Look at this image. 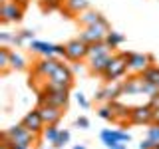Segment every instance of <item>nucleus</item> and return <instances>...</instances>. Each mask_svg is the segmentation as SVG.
Listing matches in <instances>:
<instances>
[{"instance_id": "32", "label": "nucleus", "mask_w": 159, "mask_h": 149, "mask_svg": "<svg viewBox=\"0 0 159 149\" xmlns=\"http://www.w3.org/2000/svg\"><path fill=\"white\" fill-rule=\"evenodd\" d=\"M20 36H22L24 42H32V40H34V30H22Z\"/></svg>"}, {"instance_id": "34", "label": "nucleus", "mask_w": 159, "mask_h": 149, "mask_svg": "<svg viewBox=\"0 0 159 149\" xmlns=\"http://www.w3.org/2000/svg\"><path fill=\"white\" fill-rule=\"evenodd\" d=\"M151 125H159V107H153V117H151Z\"/></svg>"}, {"instance_id": "4", "label": "nucleus", "mask_w": 159, "mask_h": 149, "mask_svg": "<svg viewBox=\"0 0 159 149\" xmlns=\"http://www.w3.org/2000/svg\"><path fill=\"white\" fill-rule=\"evenodd\" d=\"M155 58L151 54H135V52H129L127 56V70L133 74H143L149 66H153Z\"/></svg>"}, {"instance_id": "3", "label": "nucleus", "mask_w": 159, "mask_h": 149, "mask_svg": "<svg viewBox=\"0 0 159 149\" xmlns=\"http://www.w3.org/2000/svg\"><path fill=\"white\" fill-rule=\"evenodd\" d=\"M30 50H32L34 54L44 56V58H54V56H64V58H66V46H62V44L32 40V42H30Z\"/></svg>"}, {"instance_id": "9", "label": "nucleus", "mask_w": 159, "mask_h": 149, "mask_svg": "<svg viewBox=\"0 0 159 149\" xmlns=\"http://www.w3.org/2000/svg\"><path fill=\"white\" fill-rule=\"evenodd\" d=\"M22 123L26 129H30L32 133H36V135H40V133L44 131V127H46V123H44V119H42V115H40V109L36 107L34 111H28L26 115L22 117Z\"/></svg>"}, {"instance_id": "2", "label": "nucleus", "mask_w": 159, "mask_h": 149, "mask_svg": "<svg viewBox=\"0 0 159 149\" xmlns=\"http://www.w3.org/2000/svg\"><path fill=\"white\" fill-rule=\"evenodd\" d=\"M109 22L106 18L102 20L99 24H93V26H88L84 28V32L80 34V40H84L86 44H93V42H102V40H106L107 32H109Z\"/></svg>"}, {"instance_id": "14", "label": "nucleus", "mask_w": 159, "mask_h": 149, "mask_svg": "<svg viewBox=\"0 0 159 149\" xmlns=\"http://www.w3.org/2000/svg\"><path fill=\"white\" fill-rule=\"evenodd\" d=\"M143 82L141 76H135V78H129L127 82H121V96H137V93H143Z\"/></svg>"}, {"instance_id": "38", "label": "nucleus", "mask_w": 159, "mask_h": 149, "mask_svg": "<svg viewBox=\"0 0 159 149\" xmlns=\"http://www.w3.org/2000/svg\"><path fill=\"white\" fill-rule=\"evenodd\" d=\"M155 149H159V143H157V145H155Z\"/></svg>"}, {"instance_id": "17", "label": "nucleus", "mask_w": 159, "mask_h": 149, "mask_svg": "<svg viewBox=\"0 0 159 149\" xmlns=\"http://www.w3.org/2000/svg\"><path fill=\"white\" fill-rule=\"evenodd\" d=\"M102 20H103V16L99 12H96V10H92V8H88V10H84L82 14H78V22L82 24L84 28L93 26V24H99Z\"/></svg>"}, {"instance_id": "5", "label": "nucleus", "mask_w": 159, "mask_h": 149, "mask_svg": "<svg viewBox=\"0 0 159 149\" xmlns=\"http://www.w3.org/2000/svg\"><path fill=\"white\" fill-rule=\"evenodd\" d=\"M8 137L12 139V141L20 143V145H26V147H32V143L36 141V133H32L30 129H26L22 125V123H18V125H12L6 129Z\"/></svg>"}, {"instance_id": "27", "label": "nucleus", "mask_w": 159, "mask_h": 149, "mask_svg": "<svg viewBox=\"0 0 159 149\" xmlns=\"http://www.w3.org/2000/svg\"><path fill=\"white\" fill-rule=\"evenodd\" d=\"M98 115L106 121H113V111H111V106H102L98 109Z\"/></svg>"}, {"instance_id": "20", "label": "nucleus", "mask_w": 159, "mask_h": 149, "mask_svg": "<svg viewBox=\"0 0 159 149\" xmlns=\"http://www.w3.org/2000/svg\"><path fill=\"white\" fill-rule=\"evenodd\" d=\"M111 48L106 44V40L102 42H93V44H88V58H98V56H103V54H109Z\"/></svg>"}, {"instance_id": "8", "label": "nucleus", "mask_w": 159, "mask_h": 149, "mask_svg": "<svg viewBox=\"0 0 159 149\" xmlns=\"http://www.w3.org/2000/svg\"><path fill=\"white\" fill-rule=\"evenodd\" d=\"M48 82H50V84H60V86L72 88V84H74V74H72V70H70L66 64L60 62V66L48 76Z\"/></svg>"}, {"instance_id": "7", "label": "nucleus", "mask_w": 159, "mask_h": 149, "mask_svg": "<svg viewBox=\"0 0 159 149\" xmlns=\"http://www.w3.org/2000/svg\"><path fill=\"white\" fill-rule=\"evenodd\" d=\"M0 18L4 24L8 22H20L22 20V6H18L16 0H2V6H0Z\"/></svg>"}, {"instance_id": "33", "label": "nucleus", "mask_w": 159, "mask_h": 149, "mask_svg": "<svg viewBox=\"0 0 159 149\" xmlns=\"http://www.w3.org/2000/svg\"><path fill=\"white\" fill-rule=\"evenodd\" d=\"M12 38H14V34H8V32H0V42L6 46V44H12Z\"/></svg>"}, {"instance_id": "26", "label": "nucleus", "mask_w": 159, "mask_h": 149, "mask_svg": "<svg viewBox=\"0 0 159 149\" xmlns=\"http://www.w3.org/2000/svg\"><path fill=\"white\" fill-rule=\"evenodd\" d=\"M68 141H70V131L68 129H64V131L60 129V135L56 137V141H54V149H62Z\"/></svg>"}, {"instance_id": "18", "label": "nucleus", "mask_w": 159, "mask_h": 149, "mask_svg": "<svg viewBox=\"0 0 159 149\" xmlns=\"http://www.w3.org/2000/svg\"><path fill=\"white\" fill-rule=\"evenodd\" d=\"M109 106H111V111H113V121H117V123L129 121V115H131V109H129L127 106L119 103L117 99H116V102H109Z\"/></svg>"}, {"instance_id": "24", "label": "nucleus", "mask_w": 159, "mask_h": 149, "mask_svg": "<svg viewBox=\"0 0 159 149\" xmlns=\"http://www.w3.org/2000/svg\"><path fill=\"white\" fill-rule=\"evenodd\" d=\"M10 68L12 70H26V60L16 52H10Z\"/></svg>"}, {"instance_id": "19", "label": "nucleus", "mask_w": 159, "mask_h": 149, "mask_svg": "<svg viewBox=\"0 0 159 149\" xmlns=\"http://www.w3.org/2000/svg\"><path fill=\"white\" fill-rule=\"evenodd\" d=\"M64 8H66L68 14H82L84 10L89 8V2L88 0H64Z\"/></svg>"}, {"instance_id": "12", "label": "nucleus", "mask_w": 159, "mask_h": 149, "mask_svg": "<svg viewBox=\"0 0 159 149\" xmlns=\"http://www.w3.org/2000/svg\"><path fill=\"white\" fill-rule=\"evenodd\" d=\"M151 117H153V107L145 103V106H137L131 109V115H129V121L135 123V125H143V123H151Z\"/></svg>"}, {"instance_id": "22", "label": "nucleus", "mask_w": 159, "mask_h": 149, "mask_svg": "<svg viewBox=\"0 0 159 149\" xmlns=\"http://www.w3.org/2000/svg\"><path fill=\"white\" fill-rule=\"evenodd\" d=\"M141 78L145 79V82H149V84L159 86V66H149L145 72L141 74Z\"/></svg>"}, {"instance_id": "16", "label": "nucleus", "mask_w": 159, "mask_h": 149, "mask_svg": "<svg viewBox=\"0 0 159 149\" xmlns=\"http://www.w3.org/2000/svg\"><path fill=\"white\" fill-rule=\"evenodd\" d=\"M58 66H60V62H58L56 58H42V60H40V62L36 64V66H34V70H36L38 76L48 78V76H50V74H52Z\"/></svg>"}, {"instance_id": "35", "label": "nucleus", "mask_w": 159, "mask_h": 149, "mask_svg": "<svg viewBox=\"0 0 159 149\" xmlns=\"http://www.w3.org/2000/svg\"><path fill=\"white\" fill-rule=\"evenodd\" d=\"M107 149H127L125 147V143H121V141H117V143H109V145H106Z\"/></svg>"}, {"instance_id": "23", "label": "nucleus", "mask_w": 159, "mask_h": 149, "mask_svg": "<svg viewBox=\"0 0 159 149\" xmlns=\"http://www.w3.org/2000/svg\"><path fill=\"white\" fill-rule=\"evenodd\" d=\"M10 52H12V50L8 46L0 48V70H2V74L8 72V68H10Z\"/></svg>"}, {"instance_id": "37", "label": "nucleus", "mask_w": 159, "mask_h": 149, "mask_svg": "<svg viewBox=\"0 0 159 149\" xmlns=\"http://www.w3.org/2000/svg\"><path fill=\"white\" fill-rule=\"evenodd\" d=\"M74 149H86V147H84V145H76V147H74Z\"/></svg>"}, {"instance_id": "21", "label": "nucleus", "mask_w": 159, "mask_h": 149, "mask_svg": "<svg viewBox=\"0 0 159 149\" xmlns=\"http://www.w3.org/2000/svg\"><path fill=\"white\" fill-rule=\"evenodd\" d=\"M125 42V36L123 34H119V32H116V30H109L107 32V36H106V44L111 50H116L117 46H121V44Z\"/></svg>"}, {"instance_id": "25", "label": "nucleus", "mask_w": 159, "mask_h": 149, "mask_svg": "<svg viewBox=\"0 0 159 149\" xmlns=\"http://www.w3.org/2000/svg\"><path fill=\"white\" fill-rule=\"evenodd\" d=\"M42 135H44V139H46V141L54 143V141H56V137L60 135V129H58V125H48V127H44Z\"/></svg>"}, {"instance_id": "15", "label": "nucleus", "mask_w": 159, "mask_h": 149, "mask_svg": "<svg viewBox=\"0 0 159 149\" xmlns=\"http://www.w3.org/2000/svg\"><path fill=\"white\" fill-rule=\"evenodd\" d=\"M113 54H103V56H98V58H92L89 60V72L92 74H99V76H103L106 74V70L109 66V62H111Z\"/></svg>"}, {"instance_id": "28", "label": "nucleus", "mask_w": 159, "mask_h": 149, "mask_svg": "<svg viewBox=\"0 0 159 149\" xmlns=\"http://www.w3.org/2000/svg\"><path fill=\"white\" fill-rule=\"evenodd\" d=\"M147 137L159 143V125H151V127H149L147 129Z\"/></svg>"}, {"instance_id": "36", "label": "nucleus", "mask_w": 159, "mask_h": 149, "mask_svg": "<svg viewBox=\"0 0 159 149\" xmlns=\"http://www.w3.org/2000/svg\"><path fill=\"white\" fill-rule=\"evenodd\" d=\"M149 106H151V107H159V93L151 96V99H149Z\"/></svg>"}, {"instance_id": "6", "label": "nucleus", "mask_w": 159, "mask_h": 149, "mask_svg": "<svg viewBox=\"0 0 159 149\" xmlns=\"http://www.w3.org/2000/svg\"><path fill=\"white\" fill-rule=\"evenodd\" d=\"M64 46H66V58L72 60V62H80V60L88 58V44L84 40L74 38L68 44H64Z\"/></svg>"}, {"instance_id": "10", "label": "nucleus", "mask_w": 159, "mask_h": 149, "mask_svg": "<svg viewBox=\"0 0 159 149\" xmlns=\"http://www.w3.org/2000/svg\"><path fill=\"white\" fill-rule=\"evenodd\" d=\"M38 109H40V115H42V119H44V123H46V125H58V121L64 115L62 107H56V106H52V103L38 106Z\"/></svg>"}, {"instance_id": "31", "label": "nucleus", "mask_w": 159, "mask_h": 149, "mask_svg": "<svg viewBox=\"0 0 159 149\" xmlns=\"http://www.w3.org/2000/svg\"><path fill=\"white\" fill-rule=\"evenodd\" d=\"M76 127H80V129H88V127H89V119L84 117V115L78 117V119H76Z\"/></svg>"}, {"instance_id": "11", "label": "nucleus", "mask_w": 159, "mask_h": 149, "mask_svg": "<svg viewBox=\"0 0 159 149\" xmlns=\"http://www.w3.org/2000/svg\"><path fill=\"white\" fill-rule=\"evenodd\" d=\"M121 96V82L116 79V82H107V86L103 89H99L96 93L98 102H116V99Z\"/></svg>"}, {"instance_id": "13", "label": "nucleus", "mask_w": 159, "mask_h": 149, "mask_svg": "<svg viewBox=\"0 0 159 149\" xmlns=\"http://www.w3.org/2000/svg\"><path fill=\"white\" fill-rule=\"evenodd\" d=\"M99 137H102L103 145H109V143H129L131 141V135H129L127 131H121V129H103L102 133H99Z\"/></svg>"}, {"instance_id": "1", "label": "nucleus", "mask_w": 159, "mask_h": 149, "mask_svg": "<svg viewBox=\"0 0 159 149\" xmlns=\"http://www.w3.org/2000/svg\"><path fill=\"white\" fill-rule=\"evenodd\" d=\"M127 56H129V52H127V54H125V52L113 54L111 62H109L106 74H103V78H106L107 82H116V79L123 78V76L129 72V70H127Z\"/></svg>"}, {"instance_id": "29", "label": "nucleus", "mask_w": 159, "mask_h": 149, "mask_svg": "<svg viewBox=\"0 0 159 149\" xmlns=\"http://www.w3.org/2000/svg\"><path fill=\"white\" fill-rule=\"evenodd\" d=\"M155 145H157V141H153V139L145 137L141 143H139V149H155Z\"/></svg>"}, {"instance_id": "30", "label": "nucleus", "mask_w": 159, "mask_h": 149, "mask_svg": "<svg viewBox=\"0 0 159 149\" xmlns=\"http://www.w3.org/2000/svg\"><path fill=\"white\" fill-rule=\"evenodd\" d=\"M76 99H78V106H80V107H84V109H88V107H89V102L86 99V96H84L82 92H80L78 96H76Z\"/></svg>"}]
</instances>
